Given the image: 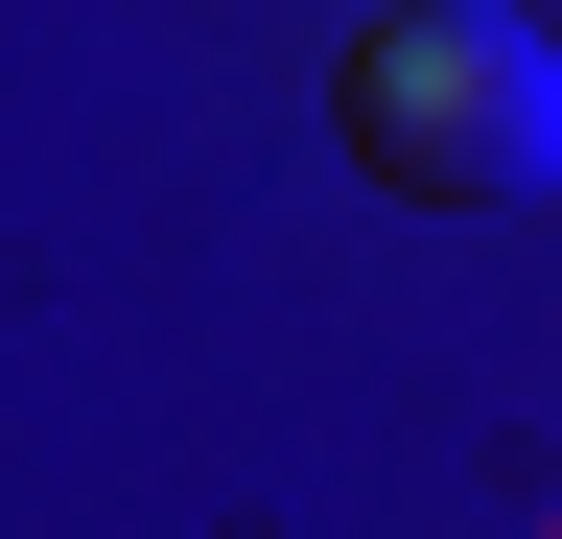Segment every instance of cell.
Instances as JSON below:
<instances>
[{"label": "cell", "instance_id": "6da1fadb", "mask_svg": "<svg viewBox=\"0 0 562 539\" xmlns=\"http://www.w3.org/2000/svg\"><path fill=\"white\" fill-rule=\"evenodd\" d=\"M328 142L398 188V212H539L562 188V47L516 0H375L328 47Z\"/></svg>", "mask_w": 562, "mask_h": 539}]
</instances>
